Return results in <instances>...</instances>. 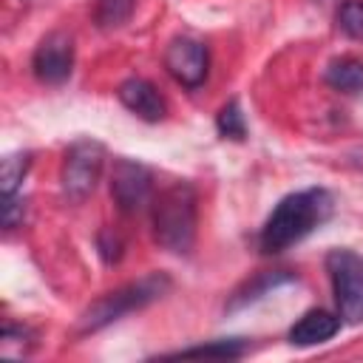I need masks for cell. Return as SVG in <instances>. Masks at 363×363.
Segmentation results:
<instances>
[{
  "label": "cell",
  "instance_id": "19",
  "mask_svg": "<svg viewBox=\"0 0 363 363\" xmlns=\"http://www.w3.org/2000/svg\"><path fill=\"white\" fill-rule=\"evenodd\" d=\"M20 216H23V204H20L14 196H3V224H6L9 230L17 227Z\"/></svg>",
  "mask_w": 363,
  "mask_h": 363
},
{
  "label": "cell",
  "instance_id": "9",
  "mask_svg": "<svg viewBox=\"0 0 363 363\" xmlns=\"http://www.w3.org/2000/svg\"><path fill=\"white\" fill-rule=\"evenodd\" d=\"M116 96H119V102H122L130 113H136V116L145 119V122H159V119L164 116V111H167V105H164L162 94L156 91V85L147 82V79H142V77L125 79V82L119 85Z\"/></svg>",
  "mask_w": 363,
  "mask_h": 363
},
{
  "label": "cell",
  "instance_id": "6",
  "mask_svg": "<svg viewBox=\"0 0 363 363\" xmlns=\"http://www.w3.org/2000/svg\"><path fill=\"white\" fill-rule=\"evenodd\" d=\"M153 193V176L142 162L116 159L111 173V196L122 213H139Z\"/></svg>",
  "mask_w": 363,
  "mask_h": 363
},
{
  "label": "cell",
  "instance_id": "16",
  "mask_svg": "<svg viewBox=\"0 0 363 363\" xmlns=\"http://www.w3.org/2000/svg\"><path fill=\"white\" fill-rule=\"evenodd\" d=\"M281 281H292V275H289V272H264L261 278H255L252 284H247V286L233 298L230 309H238V306H244V303H250V301L261 298L269 286H275V284H281Z\"/></svg>",
  "mask_w": 363,
  "mask_h": 363
},
{
  "label": "cell",
  "instance_id": "10",
  "mask_svg": "<svg viewBox=\"0 0 363 363\" xmlns=\"http://www.w3.org/2000/svg\"><path fill=\"white\" fill-rule=\"evenodd\" d=\"M337 329H340V315H332L326 309H309L289 329V343L292 346H318V343L332 340L337 335Z\"/></svg>",
  "mask_w": 363,
  "mask_h": 363
},
{
  "label": "cell",
  "instance_id": "7",
  "mask_svg": "<svg viewBox=\"0 0 363 363\" xmlns=\"http://www.w3.org/2000/svg\"><path fill=\"white\" fill-rule=\"evenodd\" d=\"M164 68L167 74L184 85V88H199L207 79V68H210V57H207V45L193 40V37H176L170 40L167 51H164Z\"/></svg>",
  "mask_w": 363,
  "mask_h": 363
},
{
  "label": "cell",
  "instance_id": "11",
  "mask_svg": "<svg viewBox=\"0 0 363 363\" xmlns=\"http://www.w3.org/2000/svg\"><path fill=\"white\" fill-rule=\"evenodd\" d=\"M323 79L326 85H332L335 91H343V94H360L363 91V60H354V57H340V60H332L323 71Z\"/></svg>",
  "mask_w": 363,
  "mask_h": 363
},
{
  "label": "cell",
  "instance_id": "12",
  "mask_svg": "<svg viewBox=\"0 0 363 363\" xmlns=\"http://www.w3.org/2000/svg\"><path fill=\"white\" fill-rule=\"evenodd\" d=\"M136 9V0H94V20L99 28L111 31L130 20Z\"/></svg>",
  "mask_w": 363,
  "mask_h": 363
},
{
  "label": "cell",
  "instance_id": "2",
  "mask_svg": "<svg viewBox=\"0 0 363 363\" xmlns=\"http://www.w3.org/2000/svg\"><path fill=\"white\" fill-rule=\"evenodd\" d=\"M196 190L187 182H176L162 190L150 210L153 238L173 255H187L196 241Z\"/></svg>",
  "mask_w": 363,
  "mask_h": 363
},
{
  "label": "cell",
  "instance_id": "15",
  "mask_svg": "<svg viewBox=\"0 0 363 363\" xmlns=\"http://www.w3.org/2000/svg\"><path fill=\"white\" fill-rule=\"evenodd\" d=\"M216 125H218V133H221L224 139H235V142H241V139L247 136V122H244V113H241V108H238L235 99H230V102L218 111Z\"/></svg>",
  "mask_w": 363,
  "mask_h": 363
},
{
  "label": "cell",
  "instance_id": "1",
  "mask_svg": "<svg viewBox=\"0 0 363 363\" xmlns=\"http://www.w3.org/2000/svg\"><path fill=\"white\" fill-rule=\"evenodd\" d=\"M332 210H335V201L323 187L289 193L275 204V210L264 221L258 247L269 255L284 252L292 244H298L301 238H306L315 227H320L332 216Z\"/></svg>",
  "mask_w": 363,
  "mask_h": 363
},
{
  "label": "cell",
  "instance_id": "14",
  "mask_svg": "<svg viewBox=\"0 0 363 363\" xmlns=\"http://www.w3.org/2000/svg\"><path fill=\"white\" fill-rule=\"evenodd\" d=\"M28 164H31V153H9L3 159V173H0V182H3V196H14L20 182L26 179L28 173Z\"/></svg>",
  "mask_w": 363,
  "mask_h": 363
},
{
  "label": "cell",
  "instance_id": "8",
  "mask_svg": "<svg viewBox=\"0 0 363 363\" xmlns=\"http://www.w3.org/2000/svg\"><path fill=\"white\" fill-rule=\"evenodd\" d=\"M34 77L48 85H60L71 77L74 68V40L65 31H51L40 40L31 57Z\"/></svg>",
  "mask_w": 363,
  "mask_h": 363
},
{
  "label": "cell",
  "instance_id": "4",
  "mask_svg": "<svg viewBox=\"0 0 363 363\" xmlns=\"http://www.w3.org/2000/svg\"><path fill=\"white\" fill-rule=\"evenodd\" d=\"M326 272L332 281L337 315L343 323L363 320V255L352 250H332L326 255Z\"/></svg>",
  "mask_w": 363,
  "mask_h": 363
},
{
  "label": "cell",
  "instance_id": "13",
  "mask_svg": "<svg viewBox=\"0 0 363 363\" xmlns=\"http://www.w3.org/2000/svg\"><path fill=\"white\" fill-rule=\"evenodd\" d=\"M247 352V343L241 337H230V340H213V343H204V346H190V349H182L176 352L173 357H241Z\"/></svg>",
  "mask_w": 363,
  "mask_h": 363
},
{
  "label": "cell",
  "instance_id": "3",
  "mask_svg": "<svg viewBox=\"0 0 363 363\" xmlns=\"http://www.w3.org/2000/svg\"><path fill=\"white\" fill-rule=\"evenodd\" d=\"M167 289H170V281H167V275H159V272H153V275H147V278H142V281H136V284H128V286H122V289H113V292L102 295L99 301H94V303L82 312L77 329H79L82 335L99 332L102 326L119 320L122 315H128V312H133V309H142V306L159 301Z\"/></svg>",
  "mask_w": 363,
  "mask_h": 363
},
{
  "label": "cell",
  "instance_id": "18",
  "mask_svg": "<svg viewBox=\"0 0 363 363\" xmlns=\"http://www.w3.org/2000/svg\"><path fill=\"white\" fill-rule=\"evenodd\" d=\"M96 247H99V255H102L105 264H113V261H119V255H122V241H119L113 233H108V230L99 233Z\"/></svg>",
  "mask_w": 363,
  "mask_h": 363
},
{
  "label": "cell",
  "instance_id": "5",
  "mask_svg": "<svg viewBox=\"0 0 363 363\" xmlns=\"http://www.w3.org/2000/svg\"><path fill=\"white\" fill-rule=\"evenodd\" d=\"M102 162H105V147L99 142L82 139L74 142L62 159V170H60V182H62V196L74 204L85 201L102 173Z\"/></svg>",
  "mask_w": 363,
  "mask_h": 363
},
{
  "label": "cell",
  "instance_id": "17",
  "mask_svg": "<svg viewBox=\"0 0 363 363\" xmlns=\"http://www.w3.org/2000/svg\"><path fill=\"white\" fill-rule=\"evenodd\" d=\"M337 26L343 34L360 40L363 37V0H346L337 9Z\"/></svg>",
  "mask_w": 363,
  "mask_h": 363
}]
</instances>
